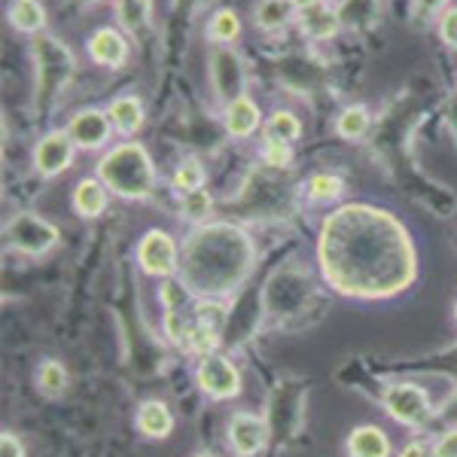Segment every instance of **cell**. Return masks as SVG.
I'll return each mask as SVG.
<instances>
[{"instance_id":"cell-36","label":"cell","mask_w":457,"mask_h":457,"mask_svg":"<svg viewBox=\"0 0 457 457\" xmlns=\"http://www.w3.org/2000/svg\"><path fill=\"white\" fill-rule=\"evenodd\" d=\"M400 457H433V445H427L421 439H411L400 448Z\"/></svg>"},{"instance_id":"cell-5","label":"cell","mask_w":457,"mask_h":457,"mask_svg":"<svg viewBox=\"0 0 457 457\" xmlns=\"http://www.w3.org/2000/svg\"><path fill=\"white\" fill-rule=\"evenodd\" d=\"M58 241H62L58 228L49 223V220L37 217V213H28V211L16 213V217H12L4 228V245L19 250V253H25V256L49 253Z\"/></svg>"},{"instance_id":"cell-20","label":"cell","mask_w":457,"mask_h":457,"mask_svg":"<svg viewBox=\"0 0 457 457\" xmlns=\"http://www.w3.org/2000/svg\"><path fill=\"white\" fill-rule=\"evenodd\" d=\"M10 25L19 34H43L46 31V10L40 0H12L10 4Z\"/></svg>"},{"instance_id":"cell-16","label":"cell","mask_w":457,"mask_h":457,"mask_svg":"<svg viewBox=\"0 0 457 457\" xmlns=\"http://www.w3.org/2000/svg\"><path fill=\"white\" fill-rule=\"evenodd\" d=\"M260 122H262V113H260V107H256V101L253 98H247V95H241V98H235L232 104H226L223 110V125H226V131L232 137H250L256 129H260Z\"/></svg>"},{"instance_id":"cell-13","label":"cell","mask_w":457,"mask_h":457,"mask_svg":"<svg viewBox=\"0 0 457 457\" xmlns=\"http://www.w3.org/2000/svg\"><path fill=\"white\" fill-rule=\"evenodd\" d=\"M86 53L88 58H92L95 64H101V68H122L125 62H129V40H125V34L120 31V28H98L92 37H88L86 43Z\"/></svg>"},{"instance_id":"cell-7","label":"cell","mask_w":457,"mask_h":457,"mask_svg":"<svg viewBox=\"0 0 457 457\" xmlns=\"http://www.w3.org/2000/svg\"><path fill=\"white\" fill-rule=\"evenodd\" d=\"M385 409L394 421H400L405 427H427L433 415L427 390L411 385V381H396V385H390L385 390Z\"/></svg>"},{"instance_id":"cell-37","label":"cell","mask_w":457,"mask_h":457,"mask_svg":"<svg viewBox=\"0 0 457 457\" xmlns=\"http://www.w3.org/2000/svg\"><path fill=\"white\" fill-rule=\"evenodd\" d=\"M293 6H296V12L299 10H305V6H314V4H327V0H290Z\"/></svg>"},{"instance_id":"cell-40","label":"cell","mask_w":457,"mask_h":457,"mask_svg":"<svg viewBox=\"0 0 457 457\" xmlns=\"http://www.w3.org/2000/svg\"><path fill=\"white\" fill-rule=\"evenodd\" d=\"M195 457H211V454H195Z\"/></svg>"},{"instance_id":"cell-22","label":"cell","mask_w":457,"mask_h":457,"mask_svg":"<svg viewBox=\"0 0 457 457\" xmlns=\"http://www.w3.org/2000/svg\"><path fill=\"white\" fill-rule=\"evenodd\" d=\"M372 129V116L363 104H351L336 116V131L345 141H363Z\"/></svg>"},{"instance_id":"cell-21","label":"cell","mask_w":457,"mask_h":457,"mask_svg":"<svg viewBox=\"0 0 457 457\" xmlns=\"http://www.w3.org/2000/svg\"><path fill=\"white\" fill-rule=\"evenodd\" d=\"M293 12H296V6L290 0H260L253 6V25L265 34L281 31V28L290 25Z\"/></svg>"},{"instance_id":"cell-27","label":"cell","mask_w":457,"mask_h":457,"mask_svg":"<svg viewBox=\"0 0 457 457\" xmlns=\"http://www.w3.org/2000/svg\"><path fill=\"white\" fill-rule=\"evenodd\" d=\"M342 193H345V183L338 174H314L312 180H308V189H305V195L317 204L338 202Z\"/></svg>"},{"instance_id":"cell-19","label":"cell","mask_w":457,"mask_h":457,"mask_svg":"<svg viewBox=\"0 0 457 457\" xmlns=\"http://www.w3.org/2000/svg\"><path fill=\"white\" fill-rule=\"evenodd\" d=\"M135 421H137V430L150 439H165L168 433L174 430V415L162 400H146L137 405Z\"/></svg>"},{"instance_id":"cell-4","label":"cell","mask_w":457,"mask_h":457,"mask_svg":"<svg viewBox=\"0 0 457 457\" xmlns=\"http://www.w3.org/2000/svg\"><path fill=\"white\" fill-rule=\"evenodd\" d=\"M31 55H34V107L40 113H49L68 92L77 62L68 43H62L55 34H37L31 37Z\"/></svg>"},{"instance_id":"cell-8","label":"cell","mask_w":457,"mask_h":457,"mask_svg":"<svg viewBox=\"0 0 457 457\" xmlns=\"http://www.w3.org/2000/svg\"><path fill=\"white\" fill-rule=\"evenodd\" d=\"M211 86L213 95L223 101V107L245 95L247 73H245V62H241V55L235 49L217 46L211 53Z\"/></svg>"},{"instance_id":"cell-6","label":"cell","mask_w":457,"mask_h":457,"mask_svg":"<svg viewBox=\"0 0 457 457\" xmlns=\"http://www.w3.org/2000/svg\"><path fill=\"white\" fill-rule=\"evenodd\" d=\"M195 381H198V390L211 400H232V396L241 394V372L238 366L232 363L223 353L211 351L198 360L195 366Z\"/></svg>"},{"instance_id":"cell-34","label":"cell","mask_w":457,"mask_h":457,"mask_svg":"<svg viewBox=\"0 0 457 457\" xmlns=\"http://www.w3.org/2000/svg\"><path fill=\"white\" fill-rule=\"evenodd\" d=\"M433 457H457V430L442 433L433 445Z\"/></svg>"},{"instance_id":"cell-14","label":"cell","mask_w":457,"mask_h":457,"mask_svg":"<svg viewBox=\"0 0 457 457\" xmlns=\"http://www.w3.org/2000/svg\"><path fill=\"white\" fill-rule=\"evenodd\" d=\"M299 31L308 37V40H333L342 28V16H338L336 6L329 4H314L305 6V10L296 12Z\"/></svg>"},{"instance_id":"cell-30","label":"cell","mask_w":457,"mask_h":457,"mask_svg":"<svg viewBox=\"0 0 457 457\" xmlns=\"http://www.w3.org/2000/svg\"><path fill=\"white\" fill-rule=\"evenodd\" d=\"M211 208H213L211 193H208V189H198V193L183 195L180 213H183V217H187V220H193V223H202V220L211 213Z\"/></svg>"},{"instance_id":"cell-31","label":"cell","mask_w":457,"mask_h":457,"mask_svg":"<svg viewBox=\"0 0 457 457\" xmlns=\"http://www.w3.org/2000/svg\"><path fill=\"white\" fill-rule=\"evenodd\" d=\"M262 156H265V165H271V168H290L293 146L284 144V141H271V137H265Z\"/></svg>"},{"instance_id":"cell-1","label":"cell","mask_w":457,"mask_h":457,"mask_svg":"<svg viewBox=\"0 0 457 457\" xmlns=\"http://www.w3.org/2000/svg\"><path fill=\"white\" fill-rule=\"evenodd\" d=\"M317 256L327 281L345 296L385 299L415 278V247L394 213L342 204L323 220Z\"/></svg>"},{"instance_id":"cell-12","label":"cell","mask_w":457,"mask_h":457,"mask_svg":"<svg viewBox=\"0 0 457 457\" xmlns=\"http://www.w3.org/2000/svg\"><path fill=\"white\" fill-rule=\"evenodd\" d=\"M265 442H269V424L260 415H250V411L232 415V421H228V445H232L235 454L253 457L262 452Z\"/></svg>"},{"instance_id":"cell-2","label":"cell","mask_w":457,"mask_h":457,"mask_svg":"<svg viewBox=\"0 0 457 457\" xmlns=\"http://www.w3.org/2000/svg\"><path fill=\"white\" fill-rule=\"evenodd\" d=\"M253 250L241 228L228 223L198 226L183 245V284L202 296H223L245 281Z\"/></svg>"},{"instance_id":"cell-17","label":"cell","mask_w":457,"mask_h":457,"mask_svg":"<svg viewBox=\"0 0 457 457\" xmlns=\"http://www.w3.org/2000/svg\"><path fill=\"white\" fill-rule=\"evenodd\" d=\"M107 116H110V122H113L116 135L131 137L144 125V101L137 98V95H120V98L110 101Z\"/></svg>"},{"instance_id":"cell-11","label":"cell","mask_w":457,"mask_h":457,"mask_svg":"<svg viewBox=\"0 0 457 457\" xmlns=\"http://www.w3.org/2000/svg\"><path fill=\"white\" fill-rule=\"evenodd\" d=\"M64 129H68L71 141L79 150H101L110 141V135H113V122H110L107 110H95V107L73 113Z\"/></svg>"},{"instance_id":"cell-9","label":"cell","mask_w":457,"mask_h":457,"mask_svg":"<svg viewBox=\"0 0 457 457\" xmlns=\"http://www.w3.org/2000/svg\"><path fill=\"white\" fill-rule=\"evenodd\" d=\"M137 262L146 275L156 278H168L180 269V250H177V241L162 228H150L141 241H137Z\"/></svg>"},{"instance_id":"cell-35","label":"cell","mask_w":457,"mask_h":457,"mask_svg":"<svg viewBox=\"0 0 457 457\" xmlns=\"http://www.w3.org/2000/svg\"><path fill=\"white\" fill-rule=\"evenodd\" d=\"M0 457H25V448H21L19 436H12L10 430L0 433Z\"/></svg>"},{"instance_id":"cell-29","label":"cell","mask_w":457,"mask_h":457,"mask_svg":"<svg viewBox=\"0 0 457 457\" xmlns=\"http://www.w3.org/2000/svg\"><path fill=\"white\" fill-rule=\"evenodd\" d=\"M226 317H228V308L223 305V302L204 299V302H198V305H195L193 320L202 323L204 329H211V333L220 338V333H223V327H226Z\"/></svg>"},{"instance_id":"cell-24","label":"cell","mask_w":457,"mask_h":457,"mask_svg":"<svg viewBox=\"0 0 457 457\" xmlns=\"http://www.w3.org/2000/svg\"><path fill=\"white\" fill-rule=\"evenodd\" d=\"M37 390L49 400L62 396L68 390V370L58 360H43L40 370H37Z\"/></svg>"},{"instance_id":"cell-39","label":"cell","mask_w":457,"mask_h":457,"mask_svg":"<svg viewBox=\"0 0 457 457\" xmlns=\"http://www.w3.org/2000/svg\"><path fill=\"white\" fill-rule=\"evenodd\" d=\"M454 320H457V305H454Z\"/></svg>"},{"instance_id":"cell-23","label":"cell","mask_w":457,"mask_h":457,"mask_svg":"<svg viewBox=\"0 0 457 457\" xmlns=\"http://www.w3.org/2000/svg\"><path fill=\"white\" fill-rule=\"evenodd\" d=\"M116 19L129 34H141L153 19V0H113Z\"/></svg>"},{"instance_id":"cell-28","label":"cell","mask_w":457,"mask_h":457,"mask_svg":"<svg viewBox=\"0 0 457 457\" xmlns=\"http://www.w3.org/2000/svg\"><path fill=\"white\" fill-rule=\"evenodd\" d=\"M241 34V19L235 16L232 10H217L208 21V37L217 46H226V43L238 40Z\"/></svg>"},{"instance_id":"cell-26","label":"cell","mask_w":457,"mask_h":457,"mask_svg":"<svg viewBox=\"0 0 457 457\" xmlns=\"http://www.w3.org/2000/svg\"><path fill=\"white\" fill-rule=\"evenodd\" d=\"M204 180H208V171H204V165L195 156L183 159L180 165H177V171H174V189L180 195H189V193L204 189Z\"/></svg>"},{"instance_id":"cell-18","label":"cell","mask_w":457,"mask_h":457,"mask_svg":"<svg viewBox=\"0 0 457 457\" xmlns=\"http://www.w3.org/2000/svg\"><path fill=\"white\" fill-rule=\"evenodd\" d=\"M390 439L381 427H353L348 436V457H390Z\"/></svg>"},{"instance_id":"cell-38","label":"cell","mask_w":457,"mask_h":457,"mask_svg":"<svg viewBox=\"0 0 457 457\" xmlns=\"http://www.w3.org/2000/svg\"><path fill=\"white\" fill-rule=\"evenodd\" d=\"M83 4H95V0H83Z\"/></svg>"},{"instance_id":"cell-33","label":"cell","mask_w":457,"mask_h":457,"mask_svg":"<svg viewBox=\"0 0 457 457\" xmlns=\"http://www.w3.org/2000/svg\"><path fill=\"white\" fill-rule=\"evenodd\" d=\"M448 0H411V16L418 21H430L436 12H445Z\"/></svg>"},{"instance_id":"cell-10","label":"cell","mask_w":457,"mask_h":457,"mask_svg":"<svg viewBox=\"0 0 457 457\" xmlns=\"http://www.w3.org/2000/svg\"><path fill=\"white\" fill-rule=\"evenodd\" d=\"M73 156H77V144L71 141L68 129L49 131L34 146V171L43 180H53V177L64 174L73 165Z\"/></svg>"},{"instance_id":"cell-32","label":"cell","mask_w":457,"mask_h":457,"mask_svg":"<svg viewBox=\"0 0 457 457\" xmlns=\"http://www.w3.org/2000/svg\"><path fill=\"white\" fill-rule=\"evenodd\" d=\"M436 31H439V40L445 43V46L457 49V6H452V10L442 12Z\"/></svg>"},{"instance_id":"cell-3","label":"cell","mask_w":457,"mask_h":457,"mask_svg":"<svg viewBox=\"0 0 457 457\" xmlns=\"http://www.w3.org/2000/svg\"><path fill=\"white\" fill-rule=\"evenodd\" d=\"M95 174L110 193L129 198V202H144L156 193V165H153L146 146L137 141H125L107 150Z\"/></svg>"},{"instance_id":"cell-15","label":"cell","mask_w":457,"mask_h":457,"mask_svg":"<svg viewBox=\"0 0 457 457\" xmlns=\"http://www.w3.org/2000/svg\"><path fill=\"white\" fill-rule=\"evenodd\" d=\"M71 204H73V211H77V217L95 220V217H101V213L107 211L110 189L98 180V177H83V180L73 187Z\"/></svg>"},{"instance_id":"cell-25","label":"cell","mask_w":457,"mask_h":457,"mask_svg":"<svg viewBox=\"0 0 457 457\" xmlns=\"http://www.w3.org/2000/svg\"><path fill=\"white\" fill-rule=\"evenodd\" d=\"M265 137H271V141H284V144H293L302 137V122L296 113H290V110H275V113L269 116V122H265Z\"/></svg>"}]
</instances>
